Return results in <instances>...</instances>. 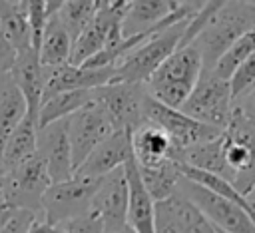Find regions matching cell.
I'll list each match as a JSON object with an SVG mask.
<instances>
[{"label":"cell","mask_w":255,"mask_h":233,"mask_svg":"<svg viewBox=\"0 0 255 233\" xmlns=\"http://www.w3.org/2000/svg\"><path fill=\"white\" fill-rule=\"evenodd\" d=\"M143 116H145L147 123L159 127L169 137L177 163L181 161V155L189 147L211 141V139H215L223 133V129L205 125V123L185 116L181 110H173V108H167V106L159 104L149 94H147L145 104H143Z\"/></svg>","instance_id":"obj_4"},{"label":"cell","mask_w":255,"mask_h":233,"mask_svg":"<svg viewBox=\"0 0 255 233\" xmlns=\"http://www.w3.org/2000/svg\"><path fill=\"white\" fill-rule=\"evenodd\" d=\"M36 153L46 163L52 183H62L74 177L72 147H70V137H68V117L38 129V151Z\"/></svg>","instance_id":"obj_14"},{"label":"cell","mask_w":255,"mask_h":233,"mask_svg":"<svg viewBox=\"0 0 255 233\" xmlns=\"http://www.w3.org/2000/svg\"><path fill=\"white\" fill-rule=\"evenodd\" d=\"M233 108H237L251 123H255V88H253L249 94H245L241 100H237V102L233 104Z\"/></svg>","instance_id":"obj_35"},{"label":"cell","mask_w":255,"mask_h":233,"mask_svg":"<svg viewBox=\"0 0 255 233\" xmlns=\"http://www.w3.org/2000/svg\"><path fill=\"white\" fill-rule=\"evenodd\" d=\"M124 167H126L128 189H129L128 225L135 233H155V201L149 197L147 189L143 187L135 159H131Z\"/></svg>","instance_id":"obj_18"},{"label":"cell","mask_w":255,"mask_h":233,"mask_svg":"<svg viewBox=\"0 0 255 233\" xmlns=\"http://www.w3.org/2000/svg\"><path fill=\"white\" fill-rule=\"evenodd\" d=\"M179 2L173 0H133L128 6V12L122 22L124 38H131L135 34L147 32L161 24L171 12H175Z\"/></svg>","instance_id":"obj_21"},{"label":"cell","mask_w":255,"mask_h":233,"mask_svg":"<svg viewBox=\"0 0 255 233\" xmlns=\"http://www.w3.org/2000/svg\"><path fill=\"white\" fill-rule=\"evenodd\" d=\"M133 159L139 167H157L167 161H175L173 145L169 137L155 125L143 123L131 133Z\"/></svg>","instance_id":"obj_19"},{"label":"cell","mask_w":255,"mask_h":233,"mask_svg":"<svg viewBox=\"0 0 255 233\" xmlns=\"http://www.w3.org/2000/svg\"><path fill=\"white\" fill-rule=\"evenodd\" d=\"M147 98L145 84L112 82L98 90H92V102H96L112 119L116 129L135 131L145 123L143 104Z\"/></svg>","instance_id":"obj_7"},{"label":"cell","mask_w":255,"mask_h":233,"mask_svg":"<svg viewBox=\"0 0 255 233\" xmlns=\"http://www.w3.org/2000/svg\"><path fill=\"white\" fill-rule=\"evenodd\" d=\"M251 28H255V4L251 0L223 2L193 42L201 52L203 70H213L217 60Z\"/></svg>","instance_id":"obj_2"},{"label":"cell","mask_w":255,"mask_h":233,"mask_svg":"<svg viewBox=\"0 0 255 233\" xmlns=\"http://www.w3.org/2000/svg\"><path fill=\"white\" fill-rule=\"evenodd\" d=\"M155 233H215V227L177 187L171 197L155 203Z\"/></svg>","instance_id":"obj_13"},{"label":"cell","mask_w":255,"mask_h":233,"mask_svg":"<svg viewBox=\"0 0 255 233\" xmlns=\"http://www.w3.org/2000/svg\"><path fill=\"white\" fill-rule=\"evenodd\" d=\"M100 2L102 0H66L62 4L60 12H58V18L62 20V24L66 26V30H68V34L72 36L74 42L80 38L84 28L96 16V12L100 8Z\"/></svg>","instance_id":"obj_28"},{"label":"cell","mask_w":255,"mask_h":233,"mask_svg":"<svg viewBox=\"0 0 255 233\" xmlns=\"http://www.w3.org/2000/svg\"><path fill=\"white\" fill-rule=\"evenodd\" d=\"M114 131H118L110 119V116L96 104H88L80 112L68 117V137L72 147V163L76 169L90 157V153L106 141Z\"/></svg>","instance_id":"obj_10"},{"label":"cell","mask_w":255,"mask_h":233,"mask_svg":"<svg viewBox=\"0 0 255 233\" xmlns=\"http://www.w3.org/2000/svg\"><path fill=\"white\" fill-rule=\"evenodd\" d=\"M116 78V68H86V66H72L64 64L58 68H46V88L44 100L74 90H98L102 86L112 84ZM42 100V102H44Z\"/></svg>","instance_id":"obj_15"},{"label":"cell","mask_w":255,"mask_h":233,"mask_svg":"<svg viewBox=\"0 0 255 233\" xmlns=\"http://www.w3.org/2000/svg\"><path fill=\"white\" fill-rule=\"evenodd\" d=\"M133 159V149H131V131L118 129L114 131L106 141H102L90 157L76 169L74 175H84V177H106L108 173L124 167Z\"/></svg>","instance_id":"obj_16"},{"label":"cell","mask_w":255,"mask_h":233,"mask_svg":"<svg viewBox=\"0 0 255 233\" xmlns=\"http://www.w3.org/2000/svg\"><path fill=\"white\" fill-rule=\"evenodd\" d=\"M181 112L205 125L225 129L233 114L229 82L217 78L211 70H203L195 90L181 106Z\"/></svg>","instance_id":"obj_6"},{"label":"cell","mask_w":255,"mask_h":233,"mask_svg":"<svg viewBox=\"0 0 255 233\" xmlns=\"http://www.w3.org/2000/svg\"><path fill=\"white\" fill-rule=\"evenodd\" d=\"M251 54H255V28H251L249 32H245V34L217 60V64L213 66L211 72H213L217 78L229 82V78L235 74V70H237Z\"/></svg>","instance_id":"obj_29"},{"label":"cell","mask_w":255,"mask_h":233,"mask_svg":"<svg viewBox=\"0 0 255 233\" xmlns=\"http://www.w3.org/2000/svg\"><path fill=\"white\" fill-rule=\"evenodd\" d=\"M0 30L18 54L32 48L26 0H0Z\"/></svg>","instance_id":"obj_24"},{"label":"cell","mask_w":255,"mask_h":233,"mask_svg":"<svg viewBox=\"0 0 255 233\" xmlns=\"http://www.w3.org/2000/svg\"><path fill=\"white\" fill-rule=\"evenodd\" d=\"M72 48H74V40L68 34L62 20L58 18V14L50 16V20L46 24V30H44L40 50H38L40 64L44 68H58V66L70 64Z\"/></svg>","instance_id":"obj_22"},{"label":"cell","mask_w":255,"mask_h":233,"mask_svg":"<svg viewBox=\"0 0 255 233\" xmlns=\"http://www.w3.org/2000/svg\"><path fill=\"white\" fill-rule=\"evenodd\" d=\"M104 233H110V231H104Z\"/></svg>","instance_id":"obj_42"},{"label":"cell","mask_w":255,"mask_h":233,"mask_svg":"<svg viewBox=\"0 0 255 233\" xmlns=\"http://www.w3.org/2000/svg\"><path fill=\"white\" fill-rule=\"evenodd\" d=\"M137 169H139L143 187L147 189L149 197L155 203L171 197L179 187L181 171H179L177 161H167V163L157 165V167H139L137 165Z\"/></svg>","instance_id":"obj_27"},{"label":"cell","mask_w":255,"mask_h":233,"mask_svg":"<svg viewBox=\"0 0 255 233\" xmlns=\"http://www.w3.org/2000/svg\"><path fill=\"white\" fill-rule=\"evenodd\" d=\"M38 151V119L28 116L18 123V127L8 135L2 145L0 153V173L6 175L8 171L16 169Z\"/></svg>","instance_id":"obj_20"},{"label":"cell","mask_w":255,"mask_h":233,"mask_svg":"<svg viewBox=\"0 0 255 233\" xmlns=\"http://www.w3.org/2000/svg\"><path fill=\"white\" fill-rule=\"evenodd\" d=\"M40 215L26 211V209H16V213L12 215V219L0 229V233H26L30 229V225L38 219Z\"/></svg>","instance_id":"obj_33"},{"label":"cell","mask_w":255,"mask_h":233,"mask_svg":"<svg viewBox=\"0 0 255 233\" xmlns=\"http://www.w3.org/2000/svg\"><path fill=\"white\" fill-rule=\"evenodd\" d=\"M4 177V201L14 209H26L40 215L44 193L52 185V179L42 157L36 153L16 169L8 171Z\"/></svg>","instance_id":"obj_8"},{"label":"cell","mask_w":255,"mask_h":233,"mask_svg":"<svg viewBox=\"0 0 255 233\" xmlns=\"http://www.w3.org/2000/svg\"><path fill=\"white\" fill-rule=\"evenodd\" d=\"M16 58H18L16 48L8 42V38H6L4 32L0 30V76H2V74H10V70L14 68Z\"/></svg>","instance_id":"obj_34"},{"label":"cell","mask_w":255,"mask_h":233,"mask_svg":"<svg viewBox=\"0 0 255 233\" xmlns=\"http://www.w3.org/2000/svg\"><path fill=\"white\" fill-rule=\"evenodd\" d=\"M62 233H104V223L96 213L90 211L88 215L62 225Z\"/></svg>","instance_id":"obj_32"},{"label":"cell","mask_w":255,"mask_h":233,"mask_svg":"<svg viewBox=\"0 0 255 233\" xmlns=\"http://www.w3.org/2000/svg\"><path fill=\"white\" fill-rule=\"evenodd\" d=\"M88 104H92V90L62 92V94H56V96L44 100L40 106V114H38V129L74 116Z\"/></svg>","instance_id":"obj_25"},{"label":"cell","mask_w":255,"mask_h":233,"mask_svg":"<svg viewBox=\"0 0 255 233\" xmlns=\"http://www.w3.org/2000/svg\"><path fill=\"white\" fill-rule=\"evenodd\" d=\"M28 10V24H30V36H32V50H40L46 24L50 20L46 10V0H26Z\"/></svg>","instance_id":"obj_30"},{"label":"cell","mask_w":255,"mask_h":233,"mask_svg":"<svg viewBox=\"0 0 255 233\" xmlns=\"http://www.w3.org/2000/svg\"><path fill=\"white\" fill-rule=\"evenodd\" d=\"M128 203H129V189H128L126 167H120L108 173L106 177H102V183L92 203V213H96L102 219L104 231L118 233L128 225Z\"/></svg>","instance_id":"obj_12"},{"label":"cell","mask_w":255,"mask_h":233,"mask_svg":"<svg viewBox=\"0 0 255 233\" xmlns=\"http://www.w3.org/2000/svg\"><path fill=\"white\" fill-rule=\"evenodd\" d=\"M203 74L201 52L189 44L175 50L145 82L147 94L159 104L181 110Z\"/></svg>","instance_id":"obj_1"},{"label":"cell","mask_w":255,"mask_h":233,"mask_svg":"<svg viewBox=\"0 0 255 233\" xmlns=\"http://www.w3.org/2000/svg\"><path fill=\"white\" fill-rule=\"evenodd\" d=\"M118 233H135V231H133V229H131L129 225H126V227H124V229H120Z\"/></svg>","instance_id":"obj_40"},{"label":"cell","mask_w":255,"mask_h":233,"mask_svg":"<svg viewBox=\"0 0 255 233\" xmlns=\"http://www.w3.org/2000/svg\"><path fill=\"white\" fill-rule=\"evenodd\" d=\"M102 177L74 175L68 181L52 183L42 199V219L52 225H66L92 211Z\"/></svg>","instance_id":"obj_5"},{"label":"cell","mask_w":255,"mask_h":233,"mask_svg":"<svg viewBox=\"0 0 255 233\" xmlns=\"http://www.w3.org/2000/svg\"><path fill=\"white\" fill-rule=\"evenodd\" d=\"M191 18L181 20L165 30H159L137 48H133L118 66L114 82H128V84H145L151 74L181 46L185 28Z\"/></svg>","instance_id":"obj_3"},{"label":"cell","mask_w":255,"mask_h":233,"mask_svg":"<svg viewBox=\"0 0 255 233\" xmlns=\"http://www.w3.org/2000/svg\"><path fill=\"white\" fill-rule=\"evenodd\" d=\"M179 191L199 207V211L211 221L213 227L225 233H255V221L241 205L219 197L185 177L179 179Z\"/></svg>","instance_id":"obj_9"},{"label":"cell","mask_w":255,"mask_h":233,"mask_svg":"<svg viewBox=\"0 0 255 233\" xmlns=\"http://www.w3.org/2000/svg\"><path fill=\"white\" fill-rule=\"evenodd\" d=\"M229 86H231V98L233 104L237 100H241L245 94H249L255 88V54H251L237 70L235 74L229 78Z\"/></svg>","instance_id":"obj_31"},{"label":"cell","mask_w":255,"mask_h":233,"mask_svg":"<svg viewBox=\"0 0 255 233\" xmlns=\"http://www.w3.org/2000/svg\"><path fill=\"white\" fill-rule=\"evenodd\" d=\"M179 163H185V165H191L195 169H203V171H209V173H215L223 179H227L231 183V173L225 165V159H223V133L211 141H205V143H199V145H193L189 147L183 155H181V161Z\"/></svg>","instance_id":"obj_26"},{"label":"cell","mask_w":255,"mask_h":233,"mask_svg":"<svg viewBox=\"0 0 255 233\" xmlns=\"http://www.w3.org/2000/svg\"><path fill=\"white\" fill-rule=\"evenodd\" d=\"M10 76L26 100L28 116H34L38 119L40 106L44 100V88H46V68L40 64L38 52L32 48L20 52L14 62V68L10 70Z\"/></svg>","instance_id":"obj_17"},{"label":"cell","mask_w":255,"mask_h":233,"mask_svg":"<svg viewBox=\"0 0 255 233\" xmlns=\"http://www.w3.org/2000/svg\"><path fill=\"white\" fill-rule=\"evenodd\" d=\"M249 215H251V219L255 221V201L251 199V203H249Z\"/></svg>","instance_id":"obj_39"},{"label":"cell","mask_w":255,"mask_h":233,"mask_svg":"<svg viewBox=\"0 0 255 233\" xmlns=\"http://www.w3.org/2000/svg\"><path fill=\"white\" fill-rule=\"evenodd\" d=\"M26 233H62V227L52 225V223H48V221H44V219L38 217V219L30 225V229H28Z\"/></svg>","instance_id":"obj_36"},{"label":"cell","mask_w":255,"mask_h":233,"mask_svg":"<svg viewBox=\"0 0 255 233\" xmlns=\"http://www.w3.org/2000/svg\"><path fill=\"white\" fill-rule=\"evenodd\" d=\"M16 213V209L12 207V205H8L4 199H0V229L12 219V215Z\"/></svg>","instance_id":"obj_37"},{"label":"cell","mask_w":255,"mask_h":233,"mask_svg":"<svg viewBox=\"0 0 255 233\" xmlns=\"http://www.w3.org/2000/svg\"><path fill=\"white\" fill-rule=\"evenodd\" d=\"M129 2L126 0H102L100 2L96 16L84 28L80 38L74 42L72 56H70L72 66H84L88 60H92L96 54H100L106 48L112 32L124 22Z\"/></svg>","instance_id":"obj_11"},{"label":"cell","mask_w":255,"mask_h":233,"mask_svg":"<svg viewBox=\"0 0 255 233\" xmlns=\"http://www.w3.org/2000/svg\"><path fill=\"white\" fill-rule=\"evenodd\" d=\"M28 106L10 74L0 76V153L8 135L26 117Z\"/></svg>","instance_id":"obj_23"},{"label":"cell","mask_w":255,"mask_h":233,"mask_svg":"<svg viewBox=\"0 0 255 233\" xmlns=\"http://www.w3.org/2000/svg\"><path fill=\"white\" fill-rule=\"evenodd\" d=\"M215 233H225V231H221V229H217V227H215Z\"/></svg>","instance_id":"obj_41"},{"label":"cell","mask_w":255,"mask_h":233,"mask_svg":"<svg viewBox=\"0 0 255 233\" xmlns=\"http://www.w3.org/2000/svg\"><path fill=\"white\" fill-rule=\"evenodd\" d=\"M4 183H6V177L0 173V199H4Z\"/></svg>","instance_id":"obj_38"}]
</instances>
